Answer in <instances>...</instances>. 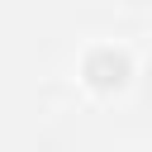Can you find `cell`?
Segmentation results:
<instances>
[{"instance_id":"1","label":"cell","mask_w":152,"mask_h":152,"mask_svg":"<svg viewBox=\"0 0 152 152\" xmlns=\"http://www.w3.org/2000/svg\"><path fill=\"white\" fill-rule=\"evenodd\" d=\"M81 71H86V81H90L95 90H119V86L128 81V57H124L119 48H95Z\"/></svg>"}]
</instances>
